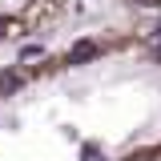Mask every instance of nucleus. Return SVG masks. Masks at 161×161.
Segmentation results:
<instances>
[{"label":"nucleus","mask_w":161,"mask_h":161,"mask_svg":"<svg viewBox=\"0 0 161 161\" xmlns=\"http://www.w3.org/2000/svg\"><path fill=\"white\" fill-rule=\"evenodd\" d=\"M97 57H101V44H97V40H77L64 60H69V64H89V60H97Z\"/></svg>","instance_id":"1"},{"label":"nucleus","mask_w":161,"mask_h":161,"mask_svg":"<svg viewBox=\"0 0 161 161\" xmlns=\"http://www.w3.org/2000/svg\"><path fill=\"white\" fill-rule=\"evenodd\" d=\"M20 85H24L20 73H0V93H16Z\"/></svg>","instance_id":"2"},{"label":"nucleus","mask_w":161,"mask_h":161,"mask_svg":"<svg viewBox=\"0 0 161 161\" xmlns=\"http://www.w3.org/2000/svg\"><path fill=\"white\" fill-rule=\"evenodd\" d=\"M20 57H24V60H36V57H44V48H36V44H28V48H24Z\"/></svg>","instance_id":"3"},{"label":"nucleus","mask_w":161,"mask_h":161,"mask_svg":"<svg viewBox=\"0 0 161 161\" xmlns=\"http://www.w3.org/2000/svg\"><path fill=\"white\" fill-rule=\"evenodd\" d=\"M85 161H97V149H85Z\"/></svg>","instance_id":"4"},{"label":"nucleus","mask_w":161,"mask_h":161,"mask_svg":"<svg viewBox=\"0 0 161 161\" xmlns=\"http://www.w3.org/2000/svg\"><path fill=\"white\" fill-rule=\"evenodd\" d=\"M4 32H8V20H4V16H0V36H4Z\"/></svg>","instance_id":"5"},{"label":"nucleus","mask_w":161,"mask_h":161,"mask_svg":"<svg viewBox=\"0 0 161 161\" xmlns=\"http://www.w3.org/2000/svg\"><path fill=\"white\" fill-rule=\"evenodd\" d=\"M157 60H161V40H157Z\"/></svg>","instance_id":"6"}]
</instances>
